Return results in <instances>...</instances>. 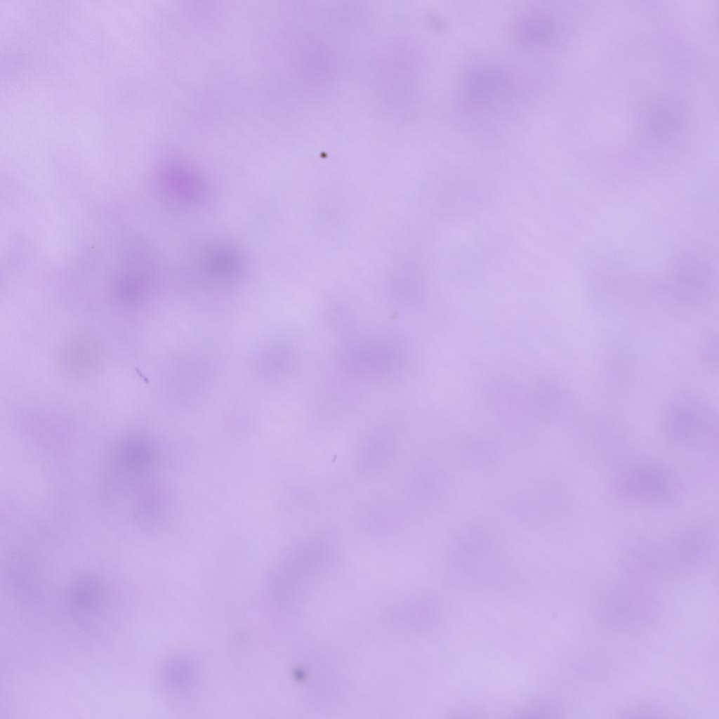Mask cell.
Segmentation results:
<instances>
[{
    "label": "cell",
    "mask_w": 719,
    "mask_h": 719,
    "mask_svg": "<svg viewBox=\"0 0 719 719\" xmlns=\"http://www.w3.org/2000/svg\"><path fill=\"white\" fill-rule=\"evenodd\" d=\"M661 427L669 441L708 454L718 452V415L701 401L689 397L670 401L662 411Z\"/></svg>",
    "instance_id": "cell-1"
},
{
    "label": "cell",
    "mask_w": 719,
    "mask_h": 719,
    "mask_svg": "<svg viewBox=\"0 0 719 719\" xmlns=\"http://www.w3.org/2000/svg\"><path fill=\"white\" fill-rule=\"evenodd\" d=\"M511 74L501 64L479 61L466 67L458 83L457 95L463 110L475 116L498 112L514 93Z\"/></svg>",
    "instance_id": "cell-2"
},
{
    "label": "cell",
    "mask_w": 719,
    "mask_h": 719,
    "mask_svg": "<svg viewBox=\"0 0 719 719\" xmlns=\"http://www.w3.org/2000/svg\"><path fill=\"white\" fill-rule=\"evenodd\" d=\"M705 522L686 525L664 543L640 555L652 568L661 572L686 570L704 562L711 553L714 534Z\"/></svg>",
    "instance_id": "cell-3"
},
{
    "label": "cell",
    "mask_w": 719,
    "mask_h": 719,
    "mask_svg": "<svg viewBox=\"0 0 719 719\" xmlns=\"http://www.w3.org/2000/svg\"><path fill=\"white\" fill-rule=\"evenodd\" d=\"M615 487L626 499L646 505L668 503L678 489V482L667 467L648 460L624 466L616 475Z\"/></svg>",
    "instance_id": "cell-4"
},
{
    "label": "cell",
    "mask_w": 719,
    "mask_h": 719,
    "mask_svg": "<svg viewBox=\"0 0 719 719\" xmlns=\"http://www.w3.org/2000/svg\"><path fill=\"white\" fill-rule=\"evenodd\" d=\"M664 284L669 294L679 302L698 305L708 299L712 277L707 265L701 260L683 256L669 269Z\"/></svg>",
    "instance_id": "cell-5"
},
{
    "label": "cell",
    "mask_w": 719,
    "mask_h": 719,
    "mask_svg": "<svg viewBox=\"0 0 719 719\" xmlns=\"http://www.w3.org/2000/svg\"><path fill=\"white\" fill-rule=\"evenodd\" d=\"M65 596L68 613L84 627L94 626L107 610L106 588L94 576L81 575L74 579L68 584Z\"/></svg>",
    "instance_id": "cell-6"
},
{
    "label": "cell",
    "mask_w": 719,
    "mask_h": 719,
    "mask_svg": "<svg viewBox=\"0 0 719 719\" xmlns=\"http://www.w3.org/2000/svg\"><path fill=\"white\" fill-rule=\"evenodd\" d=\"M159 174V188L172 202L180 205H197L205 199L206 187L204 180L181 161H167Z\"/></svg>",
    "instance_id": "cell-7"
},
{
    "label": "cell",
    "mask_w": 719,
    "mask_h": 719,
    "mask_svg": "<svg viewBox=\"0 0 719 719\" xmlns=\"http://www.w3.org/2000/svg\"><path fill=\"white\" fill-rule=\"evenodd\" d=\"M557 24L553 16L540 8H529L515 20V41L527 51H542L552 46L557 38Z\"/></svg>",
    "instance_id": "cell-8"
},
{
    "label": "cell",
    "mask_w": 719,
    "mask_h": 719,
    "mask_svg": "<svg viewBox=\"0 0 719 719\" xmlns=\"http://www.w3.org/2000/svg\"><path fill=\"white\" fill-rule=\"evenodd\" d=\"M198 267L206 275L217 279L237 276L244 266L243 256L235 246L224 242L206 246L199 258Z\"/></svg>",
    "instance_id": "cell-9"
},
{
    "label": "cell",
    "mask_w": 719,
    "mask_h": 719,
    "mask_svg": "<svg viewBox=\"0 0 719 719\" xmlns=\"http://www.w3.org/2000/svg\"><path fill=\"white\" fill-rule=\"evenodd\" d=\"M682 112L673 101L666 100L652 107L645 117L646 128L659 138L668 139L681 128Z\"/></svg>",
    "instance_id": "cell-10"
}]
</instances>
